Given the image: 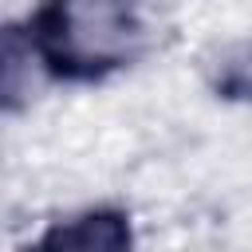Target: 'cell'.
Masks as SVG:
<instances>
[{
  "mask_svg": "<svg viewBox=\"0 0 252 252\" xmlns=\"http://www.w3.org/2000/svg\"><path fill=\"white\" fill-rule=\"evenodd\" d=\"M28 252H134V224L122 209H87L55 220Z\"/></svg>",
  "mask_w": 252,
  "mask_h": 252,
  "instance_id": "7a4b0ae2",
  "label": "cell"
},
{
  "mask_svg": "<svg viewBox=\"0 0 252 252\" xmlns=\"http://www.w3.org/2000/svg\"><path fill=\"white\" fill-rule=\"evenodd\" d=\"M24 28L55 83H98L130 67L146 39L130 0H43Z\"/></svg>",
  "mask_w": 252,
  "mask_h": 252,
  "instance_id": "6da1fadb",
  "label": "cell"
},
{
  "mask_svg": "<svg viewBox=\"0 0 252 252\" xmlns=\"http://www.w3.org/2000/svg\"><path fill=\"white\" fill-rule=\"evenodd\" d=\"M39 55L32 47V35L24 24H0V114H12L28 106L35 87Z\"/></svg>",
  "mask_w": 252,
  "mask_h": 252,
  "instance_id": "3957f363",
  "label": "cell"
},
{
  "mask_svg": "<svg viewBox=\"0 0 252 252\" xmlns=\"http://www.w3.org/2000/svg\"><path fill=\"white\" fill-rule=\"evenodd\" d=\"M209 91L220 102H252V35L224 43L209 59Z\"/></svg>",
  "mask_w": 252,
  "mask_h": 252,
  "instance_id": "277c9868",
  "label": "cell"
}]
</instances>
